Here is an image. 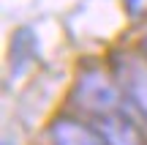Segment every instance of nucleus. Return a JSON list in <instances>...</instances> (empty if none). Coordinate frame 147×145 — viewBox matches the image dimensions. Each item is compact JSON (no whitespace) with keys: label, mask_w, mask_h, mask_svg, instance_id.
Here are the masks:
<instances>
[{"label":"nucleus","mask_w":147,"mask_h":145,"mask_svg":"<svg viewBox=\"0 0 147 145\" xmlns=\"http://www.w3.org/2000/svg\"><path fill=\"white\" fill-rule=\"evenodd\" d=\"M125 91L120 82H115L104 69H84L79 74L76 85H74V101L82 112L93 115V118H104V115L120 112L123 101H125Z\"/></svg>","instance_id":"nucleus-1"},{"label":"nucleus","mask_w":147,"mask_h":145,"mask_svg":"<svg viewBox=\"0 0 147 145\" xmlns=\"http://www.w3.org/2000/svg\"><path fill=\"white\" fill-rule=\"evenodd\" d=\"M93 126L106 145H147L144 131L123 110L112 112V115H104V118H93Z\"/></svg>","instance_id":"nucleus-2"},{"label":"nucleus","mask_w":147,"mask_h":145,"mask_svg":"<svg viewBox=\"0 0 147 145\" xmlns=\"http://www.w3.org/2000/svg\"><path fill=\"white\" fill-rule=\"evenodd\" d=\"M49 140L52 145H106L95 126H87L74 118H57L49 126Z\"/></svg>","instance_id":"nucleus-3"},{"label":"nucleus","mask_w":147,"mask_h":145,"mask_svg":"<svg viewBox=\"0 0 147 145\" xmlns=\"http://www.w3.org/2000/svg\"><path fill=\"white\" fill-rule=\"evenodd\" d=\"M125 91L128 101L142 112V118L147 120V69L144 66H131L125 74V82H120Z\"/></svg>","instance_id":"nucleus-4"},{"label":"nucleus","mask_w":147,"mask_h":145,"mask_svg":"<svg viewBox=\"0 0 147 145\" xmlns=\"http://www.w3.org/2000/svg\"><path fill=\"white\" fill-rule=\"evenodd\" d=\"M144 55H147V36H144Z\"/></svg>","instance_id":"nucleus-5"}]
</instances>
